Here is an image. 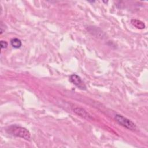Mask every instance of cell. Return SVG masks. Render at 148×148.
I'll return each instance as SVG.
<instances>
[{"instance_id": "52a82bcc", "label": "cell", "mask_w": 148, "mask_h": 148, "mask_svg": "<svg viewBox=\"0 0 148 148\" xmlns=\"http://www.w3.org/2000/svg\"><path fill=\"white\" fill-rule=\"evenodd\" d=\"M0 45H1V49H5L8 46V43L6 41L4 40H1L0 42Z\"/></svg>"}, {"instance_id": "277c9868", "label": "cell", "mask_w": 148, "mask_h": 148, "mask_svg": "<svg viewBox=\"0 0 148 148\" xmlns=\"http://www.w3.org/2000/svg\"><path fill=\"white\" fill-rule=\"evenodd\" d=\"M72 110L74 113H75L78 116L86 119L87 120H92V116L84 109L80 107H73Z\"/></svg>"}, {"instance_id": "5b68a950", "label": "cell", "mask_w": 148, "mask_h": 148, "mask_svg": "<svg viewBox=\"0 0 148 148\" xmlns=\"http://www.w3.org/2000/svg\"><path fill=\"white\" fill-rule=\"evenodd\" d=\"M131 23L134 27H135L138 29H143L145 28V24H144V23L139 20L132 19L131 20Z\"/></svg>"}, {"instance_id": "6da1fadb", "label": "cell", "mask_w": 148, "mask_h": 148, "mask_svg": "<svg viewBox=\"0 0 148 148\" xmlns=\"http://www.w3.org/2000/svg\"><path fill=\"white\" fill-rule=\"evenodd\" d=\"M7 132L13 136L23 138L28 141H30L31 139V135L29 131L23 127L12 125L8 127Z\"/></svg>"}, {"instance_id": "8992f818", "label": "cell", "mask_w": 148, "mask_h": 148, "mask_svg": "<svg viewBox=\"0 0 148 148\" xmlns=\"http://www.w3.org/2000/svg\"><path fill=\"white\" fill-rule=\"evenodd\" d=\"M10 44L13 47L16 48V49L20 48L22 45V43H21V40L18 38L12 39L10 40Z\"/></svg>"}, {"instance_id": "7a4b0ae2", "label": "cell", "mask_w": 148, "mask_h": 148, "mask_svg": "<svg viewBox=\"0 0 148 148\" xmlns=\"http://www.w3.org/2000/svg\"><path fill=\"white\" fill-rule=\"evenodd\" d=\"M115 120L116 121L121 125L123 126L124 127L130 130H136V124L132 121L131 120L124 117L120 114H116L115 116Z\"/></svg>"}, {"instance_id": "3957f363", "label": "cell", "mask_w": 148, "mask_h": 148, "mask_svg": "<svg viewBox=\"0 0 148 148\" xmlns=\"http://www.w3.org/2000/svg\"><path fill=\"white\" fill-rule=\"evenodd\" d=\"M69 80L73 84L77 86L78 88L82 90H86V86L84 84L80 76L76 74H72L69 77Z\"/></svg>"}]
</instances>
